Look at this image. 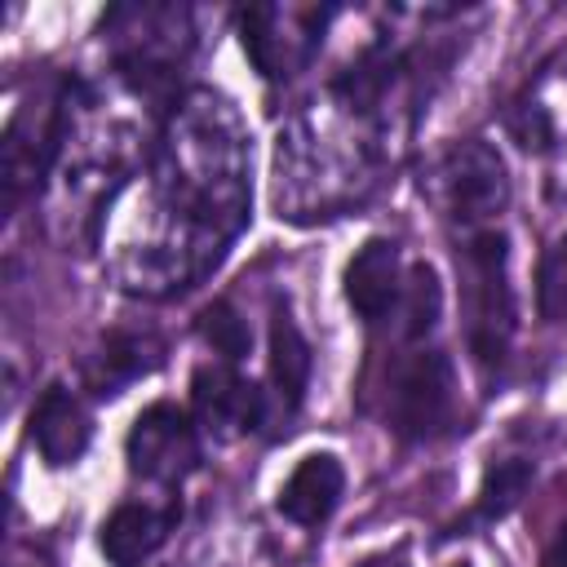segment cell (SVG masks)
<instances>
[{"instance_id":"cell-1","label":"cell","mask_w":567,"mask_h":567,"mask_svg":"<svg viewBox=\"0 0 567 567\" xmlns=\"http://www.w3.org/2000/svg\"><path fill=\"white\" fill-rule=\"evenodd\" d=\"M461 301H465V341L483 368L501 363L518 310H514V288H509V239L501 230H478L465 252H461Z\"/></svg>"},{"instance_id":"cell-2","label":"cell","mask_w":567,"mask_h":567,"mask_svg":"<svg viewBox=\"0 0 567 567\" xmlns=\"http://www.w3.org/2000/svg\"><path fill=\"white\" fill-rule=\"evenodd\" d=\"M456 408V372L443 350H412L390 377V425L399 439H434Z\"/></svg>"},{"instance_id":"cell-3","label":"cell","mask_w":567,"mask_h":567,"mask_svg":"<svg viewBox=\"0 0 567 567\" xmlns=\"http://www.w3.org/2000/svg\"><path fill=\"white\" fill-rule=\"evenodd\" d=\"M439 199L456 221H487L509 199L505 159L487 142H461L439 164Z\"/></svg>"},{"instance_id":"cell-4","label":"cell","mask_w":567,"mask_h":567,"mask_svg":"<svg viewBox=\"0 0 567 567\" xmlns=\"http://www.w3.org/2000/svg\"><path fill=\"white\" fill-rule=\"evenodd\" d=\"M199 461V443H195V425L182 408L173 403H155L146 408L133 430H128V465L142 478H182L186 470H195Z\"/></svg>"},{"instance_id":"cell-5","label":"cell","mask_w":567,"mask_h":567,"mask_svg":"<svg viewBox=\"0 0 567 567\" xmlns=\"http://www.w3.org/2000/svg\"><path fill=\"white\" fill-rule=\"evenodd\" d=\"M403 292V261L394 239H368L346 266V301L359 319L385 323Z\"/></svg>"},{"instance_id":"cell-6","label":"cell","mask_w":567,"mask_h":567,"mask_svg":"<svg viewBox=\"0 0 567 567\" xmlns=\"http://www.w3.org/2000/svg\"><path fill=\"white\" fill-rule=\"evenodd\" d=\"M190 399H195V412L208 430L217 434H244V430H257L261 416H266V399L252 381L235 377L230 368H199L195 381H190Z\"/></svg>"},{"instance_id":"cell-7","label":"cell","mask_w":567,"mask_h":567,"mask_svg":"<svg viewBox=\"0 0 567 567\" xmlns=\"http://www.w3.org/2000/svg\"><path fill=\"white\" fill-rule=\"evenodd\" d=\"M89 412L80 408V399L66 390V385H49L31 412V439L40 447V456L49 465H71L84 456L89 447Z\"/></svg>"},{"instance_id":"cell-8","label":"cell","mask_w":567,"mask_h":567,"mask_svg":"<svg viewBox=\"0 0 567 567\" xmlns=\"http://www.w3.org/2000/svg\"><path fill=\"white\" fill-rule=\"evenodd\" d=\"M341 492H346V470L337 456H328V452L301 456L297 470L288 474V483L279 487V514L301 527H315L337 509Z\"/></svg>"},{"instance_id":"cell-9","label":"cell","mask_w":567,"mask_h":567,"mask_svg":"<svg viewBox=\"0 0 567 567\" xmlns=\"http://www.w3.org/2000/svg\"><path fill=\"white\" fill-rule=\"evenodd\" d=\"M173 509H151V505H120L102 523V554L111 567H142L168 536Z\"/></svg>"},{"instance_id":"cell-10","label":"cell","mask_w":567,"mask_h":567,"mask_svg":"<svg viewBox=\"0 0 567 567\" xmlns=\"http://www.w3.org/2000/svg\"><path fill=\"white\" fill-rule=\"evenodd\" d=\"M270 381H275L284 408H297L306 394V381H310V346L288 315H275V323H270Z\"/></svg>"},{"instance_id":"cell-11","label":"cell","mask_w":567,"mask_h":567,"mask_svg":"<svg viewBox=\"0 0 567 567\" xmlns=\"http://www.w3.org/2000/svg\"><path fill=\"white\" fill-rule=\"evenodd\" d=\"M439 306H443L439 275H434L425 261L408 266V275H403V292H399V306H394L399 332H403V337H425V332L439 323Z\"/></svg>"},{"instance_id":"cell-12","label":"cell","mask_w":567,"mask_h":567,"mask_svg":"<svg viewBox=\"0 0 567 567\" xmlns=\"http://www.w3.org/2000/svg\"><path fill=\"white\" fill-rule=\"evenodd\" d=\"M527 483H532V465L527 461H501V465H492L487 478H483V487H478V514L483 518L509 514L518 505V496L527 492Z\"/></svg>"},{"instance_id":"cell-13","label":"cell","mask_w":567,"mask_h":567,"mask_svg":"<svg viewBox=\"0 0 567 567\" xmlns=\"http://www.w3.org/2000/svg\"><path fill=\"white\" fill-rule=\"evenodd\" d=\"M199 332H204V341H208L217 354H226V359H244V354H248V323H244L226 301H213V306L199 315Z\"/></svg>"},{"instance_id":"cell-14","label":"cell","mask_w":567,"mask_h":567,"mask_svg":"<svg viewBox=\"0 0 567 567\" xmlns=\"http://www.w3.org/2000/svg\"><path fill=\"white\" fill-rule=\"evenodd\" d=\"M536 292H540V315L554 323H567V235L545 252Z\"/></svg>"},{"instance_id":"cell-15","label":"cell","mask_w":567,"mask_h":567,"mask_svg":"<svg viewBox=\"0 0 567 567\" xmlns=\"http://www.w3.org/2000/svg\"><path fill=\"white\" fill-rule=\"evenodd\" d=\"M540 567H567V523L558 527V536L549 540V549H545V563Z\"/></svg>"},{"instance_id":"cell-16","label":"cell","mask_w":567,"mask_h":567,"mask_svg":"<svg viewBox=\"0 0 567 567\" xmlns=\"http://www.w3.org/2000/svg\"><path fill=\"white\" fill-rule=\"evenodd\" d=\"M363 567H399V563H390V558H372V563H363Z\"/></svg>"},{"instance_id":"cell-17","label":"cell","mask_w":567,"mask_h":567,"mask_svg":"<svg viewBox=\"0 0 567 567\" xmlns=\"http://www.w3.org/2000/svg\"><path fill=\"white\" fill-rule=\"evenodd\" d=\"M456 567H470V563H456Z\"/></svg>"}]
</instances>
